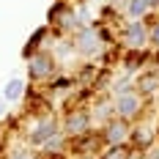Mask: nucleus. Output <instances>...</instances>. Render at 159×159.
<instances>
[{
  "instance_id": "f257e3e1",
  "label": "nucleus",
  "mask_w": 159,
  "mask_h": 159,
  "mask_svg": "<svg viewBox=\"0 0 159 159\" xmlns=\"http://www.w3.org/2000/svg\"><path fill=\"white\" fill-rule=\"evenodd\" d=\"M55 134H58V124L52 118H41L30 132V145H47Z\"/></svg>"
},
{
  "instance_id": "f03ea898",
  "label": "nucleus",
  "mask_w": 159,
  "mask_h": 159,
  "mask_svg": "<svg viewBox=\"0 0 159 159\" xmlns=\"http://www.w3.org/2000/svg\"><path fill=\"white\" fill-rule=\"evenodd\" d=\"M115 110H118L121 118H132V115H137V112H140V96L124 91V93L118 96V102H115Z\"/></svg>"
},
{
  "instance_id": "7ed1b4c3",
  "label": "nucleus",
  "mask_w": 159,
  "mask_h": 159,
  "mask_svg": "<svg viewBox=\"0 0 159 159\" xmlns=\"http://www.w3.org/2000/svg\"><path fill=\"white\" fill-rule=\"evenodd\" d=\"M52 69H55V61L47 52H39V55L30 58V77L33 80H41V77H47V74H52Z\"/></svg>"
},
{
  "instance_id": "20e7f679",
  "label": "nucleus",
  "mask_w": 159,
  "mask_h": 159,
  "mask_svg": "<svg viewBox=\"0 0 159 159\" xmlns=\"http://www.w3.org/2000/svg\"><path fill=\"white\" fill-rule=\"evenodd\" d=\"M148 41V30H145V25L143 22H129V28H126V44L132 49H140Z\"/></svg>"
},
{
  "instance_id": "39448f33",
  "label": "nucleus",
  "mask_w": 159,
  "mask_h": 159,
  "mask_svg": "<svg viewBox=\"0 0 159 159\" xmlns=\"http://www.w3.org/2000/svg\"><path fill=\"white\" fill-rule=\"evenodd\" d=\"M80 49H82L85 55H93V52H99V49H102L99 36H96L93 28H85V30L80 33Z\"/></svg>"
},
{
  "instance_id": "423d86ee",
  "label": "nucleus",
  "mask_w": 159,
  "mask_h": 159,
  "mask_svg": "<svg viewBox=\"0 0 159 159\" xmlns=\"http://www.w3.org/2000/svg\"><path fill=\"white\" fill-rule=\"evenodd\" d=\"M126 137H129V129H126L124 121H112L110 126H107V143L110 145H121Z\"/></svg>"
},
{
  "instance_id": "0eeeda50",
  "label": "nucleus",
  "mask_w": 159,
  "mask_h": 159,
  "mask_svg": "<svg viewBox=\"0 0 159 159\" xmlns=\"http://www.w3.org/2000/svg\"><path fill=\"white\" fill-rule=\"evenodd\" d=\"M85 129H88V115H85V112L69 115V121H66V132H69V134H82Z\"/></svg>"
},
{
  "instance_id": "6e6552de",
  "label": "nucleus",
  "mask_w": 159,
  "mask_h": 159,
  "mask_svg": "<svg viewBox=\"0 0 159 159\" xmlns=\"http://www.w3.org/2000/svg\"><path fill=\"white\" fill-rule=\"evenodd\" d=\"M22 91H25V82H22L19 77L8 80L6 88H3V102H16V99L22 96Z\"/></svg>"
},
{
  "instance_id": "1a4fd4ad",
  "label": "nucleus",
  "mask_w": 159,
  "mask_h": 159,
  "mask_svg": "<svg viewBox=\"0 0 159 159\" xmlns=\"http://www.w3.org/2000/svg\"><path fill=\"white\" fill-rule=\"evenodd\" d=\"M44 36H47V28H39V30L33 33V39L28 41V47H25V52H22V55H25V58H30L33 52L39 49V44H41V39H44Z\"/></svg>"
},
{
  "instance_id": "9d476101",
  "label": "nucleus",
  "mask_w": 159,
  "mask_h": 159,
  "mask_svg": "<svg viewBox=\"0 0 159 159\" xmlns=\"http://www.w3.org/2000/svg\"><path fill=\"white\" fill-rule=\"evenodd\" d=\"M148 8H151V0H129V14L134 19H140Z\"/></svg>"
},
{
  "instance_id": "9b49d317",
  "label": "nucleus",
  "mask_w": 159,
  "mask_h": 159,
  "mask_svg": "<svg viewBox=\"0 0 159 159\" xmlns=\"http://www.w3.org/2000/svg\"><path fill=\"white\" fill-rule=\"evenodd\" d=\"M132 137H134V143H137V145H148L151 140H154L151 129H134V134H132Z\"/></svg>"
},
{
  "instance_id": "f8f14e48",
  "label": "nucleus",
  "mask_w": 159,
  "mask_h": 159,
  "mask_svg": "<svg viewBox=\"0 0 159 159\" xmlns=\"http://www.w3.org/2000/svg\"><path fill=\"white\" fill-rule=\"evenodd\" d=\"M151 41H154V44L159 47V22L154 25V28H151Z\"/></svg>"
},
{
  "instance_id": "ddd939ff",
  "label": "nucleus",
  "mask_w": 159,
  "mask_h": 159,
  "mask_svg": "<svg viewBox=\"0 0 159 159\" xmlns=\"http://www.w3.org/2000/svg\"><path fill=\"white\" fill-rule=\"evenodd\" d=\"M148 159H159V151H151V157Z\"/></svg>"
},
{
  "instance_id": "4468645a",
  "label": "nucleus",
  "mask_w": 159,
  "mask_h": 159,
  "mask_svg": "<svg viewBox=\"0 0 159 159\" xmlns=\"http://www.w3.org/2000/svg\"><path fill=\"white\" fill-rule=\"evenodd\" d=\"M25 159H36V157H25Z\"/></svg>"
}]
</instances>
